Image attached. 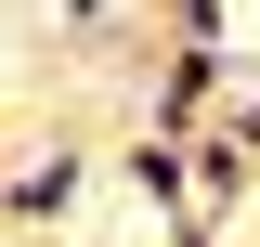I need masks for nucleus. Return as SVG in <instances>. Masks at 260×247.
<instances>
[{
  "mask_svg": "<svg viewBox=\"0 0 260 247\" xmlns=\"http://www.w3.org/2000/svg\"><path fill=\"white\" fill-rule=\"evenodd\" d=\"M208 117H221V52H208V39H169L156 91H143V130H156V143H195Z\"/></svg>",
  "mask_w": 260,
  "mask_h": 247,
  "instance_id": "1",
  "label": "nucleus"
},
{
  "mask_svg": "<svg viewBox=\"0 0 260 247\" xmlns=\"http://www.w3.org/2000/svg\"><path fill=\"white\" fill-rule=\"evenodd\" d=\"M156 13H169V39H208V52H221V26H234L221 0H156Z\"/></svg>",
  "mask_w": 260,
  "mask_h": 247,
  "instance_id": "4",
  "label": "nucleus"
},
{
  "mask_svg": "<svg viewBox=\"0 0 260 247\" xmlns=\"http://www.w3.org/2000/svg\"><path fill=\"white\" fill-rule=\"evenodd\" d=\"M130 182H143V208H156V221H208V208H195V156L156 143V130L130 143Z\"/></svg>",
  "mask_w": 260,
  "mask_h": 247,
  "instance_id": "3",
  "label": "nucleus"
},
{
  "mask_svg": "<svg viewBox=\"0 0 260 247\" xmlns=\"http://www.w3.org/2000/svg\"><path fill=\"white\" fill-rule=\"evenodd\" d=\"M221 130H234V143L260 156V78H247V104H221Z\"/></svg>",
  "mask_w": 260,
  "mask_h": 247,
  "instance_id": "5",
  "label": "nucleus"
},
{
  "mask_svg": "<svg viewBox=\"0 0 260 247\" xmlns=\"http://www.w3.org/2000/svg\"><path fill=\"white\" fill-rule=\"evenodd\" d=\"M52 13H65V26H104V13H117V0H52Z\"/></svg>",
  "mask_w": 260,
  "mask_h": 247,
  "instance_id": "6",
  "label": "nucleus"
},
{
  "mask_svg": "<svg viewBox=\"0 0 260 247\" xmlns=\"http://www.w3.org/2000/svg\"><path fill=\"white\" fill-rule=\"evenodd\" d=\"M78 195H91V156H78V143H52V156H26V169L0 182V221H26V234H39V221H65Z\"/></svg>",
  "mask_w": 260,
  "mask_h": 247,
  "instance_id": "2",
  "label": "nucleus"
}]
</instances>
